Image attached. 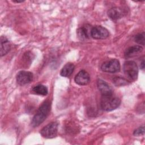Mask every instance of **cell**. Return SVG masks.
I'll return each mask as SVG.
<instances>
[{"label": "cell", "mask_w": 145, "mask_h": 145, "mask_svg": "<svg viewBox=\"0 0 145 145\" xmlns=\"http://www.w3.org/2000/svg\"><path fill=\"white\" fill-rule=\"evenodd\" d=\"M51 108V104L49 101H45L39 107L36 113L33 116L31 121V125L33 127H37L41 124L48 116Z\"/></svg>", "instance_id": "6da1fadb"}, {"label": "cell", "mask_w": 145, "mask_h": 145, "mask_svg": "<svg viewBox=\"0 0 145 145\" xmlns=\"http://www.w3.org/2000/svg\"><path fill=\"white\" fill-rule=\"evenodd\" d=\"M121 104L120 99L112 95L102 96L100 100V107L106 112L112 111L117 109Z\"/></svg>", "instance_id": "7a4b0ae2"}, {"label": "cell", "mask_w": 145, "mask_h": 145, "mask_svg": "<svg viewBox=\"0 0 145 145\" xmlns=\"http://www.w3.org/2000/svg\"><path fill=\"white\" fill-rule=\"evenodd\" d=\"M123 70L125 75L132 80H135L138 78V67L137 63L133 61L125 62L123 66Z\"/></svg>", "instance_id": "3957f363"}, {"label": "cell", "mask_w": 145, "mask_h": 145, "mask_svg": "<svg viewBox=\"0 0 145 145\" xmlns=\"http://www.w3.org/2000/svg\"><path fill=\"white\" fill-rule=\"evenodd\" d=\"M58 129V123L57 122H52L45 126H44L41 130V135L45 138H53L57 136Z\"/></svg>", "instance_id": "277c9868"}, {"label": "cell", "mask_w": 145, "mask_h": 145, "mask_svg": "<svg viewBox=\"0 0 145 145\" xmlns=\"http://www.w3.org/2000/svg\"><path fill=\"white\" fill-rule=\"evenodd\" d=\"M100 69L104 72L116 73L120 71L121 65L118 59H111L103 63Z\"/></svg>", "instance_id": "5b68a950"}, {"label": "cell", "mask_w": 145, "mask_h": 145, "mask_svg": "<svg viewBox=\"0 0 145 145\" xmlns=\"http://www.w3.org/2000/svg\"><path fill=\"white\" fill-rule=\"evenodd\" d=\"M109 32L105 27L101 25H96L92 28L91 36L94 39H105L109 37Z\"/></svg>", "instance_id": "8992f818"}, {"label": "cell", "mask_w": 145, "mask_h": 145, "mask_svg": "<svg viewBox=\"0 0 145 145\" xmlns=\"http://www.w3.org/2000/svg\"><path fill=\"white\" fill-rule=\"evenodd\" d=\"M17 83L20 86H23L29 83L33 79V74L30 71H20L16 76Z\"/></svg>", "instance_id": "52a82bcc"}, {"label": "cell", "mask_w": 145, "mask_h": 145, "mask_svg": "<svg viewBox=\"0 0 145 145\" xmlns=\"http://www.w3.org/2000/svg\"><path fill=\"white\" fill-rule=\"evenodd\" d=\"M97 88L102 96L113 95V90L110 85L102 79H98L97 82Z\"/></svg>", "instance_id": "ba28073f"}, {"label": "cell", "mask_w": 145, "mask_h": 145, "mask_svg": "<svg viewBox=\"0 0 145 145\" xmlns=\"http://www.w3.org/2000/svg\"><path fill=\"white\" fill-rule=\"evenodd\" d=\"M74 80L78 85H87L90 82V76L86 71L82 70L75 75Z\"/></svg>", "instance_id": "9c48e42d"}, {"label": "cell", "mask_w": 145, "mask_h": 145, "mask_svg": "<svg viewBox=\"0 0 145 145\" xmlns=\"http://www.w3.org/2000/svg\"><path fill=\"white\" fill-rule=\"evenodd\" d=\"M123 10L120 7H114L109 9L108 11V16L113 20H117L121 19L124 15Z\"/></svg>", "instance_id": "30bf717a"}, {"label": "cell", "mask_w": 145, "mask_h": 145, "mask_svg": "<svg viewBox=\"0 0 145 145\" xmlns=\"http://www.w3.org/2000/svg\"><path fill=\"white\" fill-rule=\"evenodd\" d=\"M143 48L140 45H134L126 49L125 52V57L126 58L134 57L143 52Z\"/></svg>", "instance_id": "8fae6325"}, {"label": "cell", "mask_w": 145, "mask_h": 145, "mask_svg": "<svg viewBox=\"0 0 145 145\" xmlns=\"http://www.w3.org/2000/svg\"><path fill=\"white\" fill-rule=\"evenodd\" d=\"M92 29V28H91ZM91 29L88 25H85L77 30V35L79 39L81 40H84L88 39L91 36Z\"/></svg>", "instance_id": "7c38bea8"}, {"label": "cell", "mask_w": 145, "mask_h": 145, "mask_svg": "<svg viewBox=\"0 0 145 145\" xmlns=\"http://www.w3.org/2000/svg\"><path fill=\"white\" fill-rule=\"evenodd\" d=\"M11 45L9 40L3 36L1 37V56H5L10 51Z\"/></svg>", "instance_id": "4fadbf2b"}, {"label": "cell", "mask_w": 145, "mask_h": 145, "mask_svg": "<svg viewBox=\"0 0 145 145\" xmlns=\"http://www.w3.org/2000/svg\"><path fill=\"white\" fill-rule=\"evenodd\" d=\"M75 69V66L72 63H67L61 69L60 75L64 77L70 76L73 72Z\"/></svg>", "instance_id": "5bb4252c"}, {"label": "cell", "mask_w": 145, "mask_h": 145, "mask_svg": "<svg viewBox=\"0 0 145 145\" xmlns=\"http://www.w3.org/2000/svg\"><path fill=\"white\" fill-rule=\"evenodd\" d=\"M32 91L34 93L41 96H46L48 93L47 87L42 84H38L35 86L33 87Z\"/></svg>", "instance_id": "9a60e30c"}, {"label": "cell", "mask_w": 145, "mask_h": 145, "mask_svg": "<svg viewBox=\"0 0 145 145\" xmlns=\"http://www.w3.org/2000/svg\"><path fill=\"white\" fill-rule=\"evenodd\" d=\"M134 41L137 43L144 46L145 42V33L144 32L138 33L134 36Z\"/></svg>", "instance_id": "2e32d148"}, {"label": "cell", "mask_w": 145, "mask_h": 145, "mask_svg": "<svg viewBox=\"0 0 145 145\" xmlns=\"http://www.w3.org/2000/svg\"><path fill=\"white\" fill-rule=\"evenodd\" d=\"M113 82L117 86H124L127 83V81L125 79L120 76H115L113 79Z\"/></svg>", "instance_id": "e0dca14e"}, {"label": "cell", "mask_w": 145, "mask_h": 145, "mask_svg": "<svg viewBox=\"0 0 145 145\" xmlns=\"http://www.w3.org/2000/svg\"><path fill=\"white\" fill-rule=\"evenodd\" d=\"M144 134V126H141L135 129L134 131L133 134L135 136H140V135H143Z\"/></svg>", "instance_id": "ac0fdd59"}, {"label": "cell", "mask_w": 145, "mask_h": 145, "mask_svg": "<svg viewBox=\"0 0 145 145\" xmlns=\"http://www.w3.org/2000/svg\"><path fill=\"white\" fill-rule=\"evenodd\" d=\"M140 67L142 69H143L144 67V59H143L141 63H140Z\"/></svg>", "instance_id": "d6986e66"}, {"label": "cell", "mask_w": 145, "mask_h": 145, "mask_svg": "<svg viewBox=\"0 0 145 145\" xmlns=\"http://www.w3.org/2000/svg\"><path fill=\"white\" fill-rule=\"evenodd\" d=\"M14 2H16V3H20V2H23V1H13Z\"/></svg>", "instance_id": "ffe728a7"}]
</instances>
